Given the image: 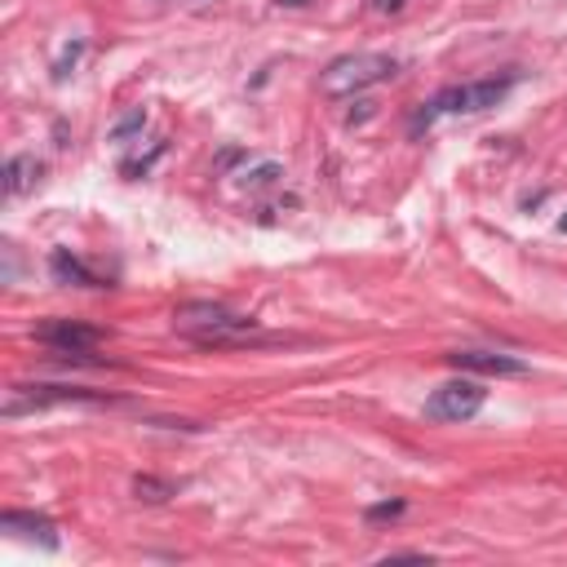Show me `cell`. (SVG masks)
I'll use <instances>...</instances> for the list:
<instances>
[{"instance_id":"1","label":"cell","mask_w":567,"mask_h":567,"mask_svg":"<svg viewBox=\"0 0 567 567\" xmlns=\"http://www.w3.org/2000/svg\"><path fill=\"white\" fill-rule=\"evenodd\" d=\"M173 328L186 341L204 346V350H230V346H257V341H266L257 332V319H248V315H239V310H230L221 301H182L173 310Z\"/></svg>"},{"instance_id":"2","label":"cell","mask_w":567,"mask_h":567,"mask_svg":"<svg viewBox=\"0 0 567 567\" xmlns=\"http://www.w3.org/2000/svg\"><path fill=\"white\" fill-rule=\"evenodd\" d=\"M514 71L509 75H492V80H470V84H452V89H443L439 97H430L421 111H416V120H412V128H425V124H434L439 115H474V111H487V106H496L509 89H514Z\"/></svg>"},{"instance_id":"3","label":"cell","mask_w":567,"mask_h":567,"mask_svg":"<svg viewBox=\"0 0 567 567\" xmlns=\"http://www.w3.org/2000/svg\"><path fill=\"white\" fill-rule=\"evenodd\" d=\"M390 75H399V62L390 53H341V58H332L323 66L319 89L328 97H350V93H359L368 84H381Z\"/></svg>"},{"instance_id":"4","label":"cell","mask_w":567,"mask_h":567,"mask_svg":"<svg viewBox=\"0 0 567 567\" xmlns=\"http://www.w3.org/2000/svg\"><path fill=\"white\" fill-rule=\"evenodd\" d=\"M483 403H487L483 381L456 377V381H443V385L425 399V416H430V421H470V416L483 412Z\"/></svg>"},{"instance_id":"5","label":"cell","mask_w":567,"mask_h":567,"mask_svg":"<svg viewBox=\"0 0 567 567\" xmlns=\"http://www.w3.org/2000/svg\"><path fill=\"white\" fill-rule=\"evenodd\" d=\"M35 341H40V346H49V350H53V354H62V359L93 363L89 354H93V346L102 341V332H97V328H89V323H75V319H49V323H40V328H35Z\"/></svg>"},{"instance_id":"6","label":"cell","mask_w":567,"mask_h":567,"mask_svg":"<svg viewBox=\"0 0 567 567\" xmlns=\"http://www.w3.org/2000/svg\"><path fill=\"white\" fill-rule=\"evenodd\" d=\"M49 403H106V394L97 390H80V385H13L4 399V416H18L27 408H49Z\"/></svg>"},{"instance_id":"7","label":"cell","mask_w":567,"mask_h":567,"mask_svg":"<svg viewBox=\"0 0 567 567\" xmlns=\"http://www.w3.org/2000/svg\"><path fill=\"white\" fill-rule=\"evenodd\" d=\"M447 363L461 368V372H478V377H523V372H527L523 359L496 354V350H452Z\"/></svg>"},{"instance_id":"8","label":"cell","mask_w":567,"mask_h":567,"mask_svg":"<svg viewBox=\"0 0 567 567\" xmlns=\"http://www.w3.org/2000/svg\"><path fill=\"white\" fill-rule=\"evenodd\" d=\"M40 173H44V164L35 159V155H9L4 159V195L13 199V195H27L35 182H40Z\"/></svg>"},{"instance_id":"9","label":"cell","mask_w":567,"mask_h":567,"mask_svg":"<svg viewBox=\"0 0 567 567\" xmlns=\"http://www.w3.org/2000/svg\"><path fill=\"white\" fill-rule=\"evenodd\" d=\"M9 532H22V536H35L40 545H58V527H53V518H44V514H22V509H4V518H0Z\"/></svg>"},{"instance_id":"10","label":"cell","mask_w":567,"mask_h":567,"mask_svg":"<svg viewBox=\"0 0 567 567\" xmlns=\"http://www.w3.org/2000/svg\"><path fill=\"white\" fill-rule=\"evenodd\" d=\"M49 266H53V275L62 279V284H80V288H102V279L80 261V257H71L66 248H58L53 257H49Z\"/></svg>"},{"instance_id":"11","label":"cell","mask_w":567,"mask_h":567,"mask_svg":"<svg viewBox=\"0 0 567 567\" xmlns=\"http://www.w3.org/2000/svg\"><path fill=\"white\" fill-rule=\"evenodd\" d=\"M177 487L168 483V478H155V474H137L133 478V496L137 501H151V505H159V501H168Z\"/></svg>"},{"instance_id":"12","label":"cell","mask_w":567,"mask_h":567,"mask_svg":"<svg viewBox=\"0 0 567 567\" xmlns=\"http://www.w3.org/2000/svg\"><path fill=\"white\" fill-rule=\"evenodd\" d=\"M142 128H146V106H133L128 115H120V120L111 124V142H133Z\"/></svg>"},{"instance_id":"13","label":"cell","mask_w":567,"mask_h":567,"mask_svg":"<svg viewBox=\"0 0 567 567\" xmlns=\"http://www.w3.org/2000/svg\"><path fill=\"white\" fill-rule=\"evenodd\" d=\"M275 177H284V168H279L275 159H266V164H257V168H248V173H244V186L261 190V186H270Z\"/></svg>"},{"instance_id":"14","label":"cell","mask_w":567,"mask_h":567,"mask_svg":"<svg viewBox=\"0 0 567 567\" xmlns=\"http://www.w3.org/2000/svg\"><path fill=\"white\" fill-rule=\"evenodd\" d=\"M403 509H408V501H399V496H394V501H381V505H368V509H363V518H368V523H385V518H399Z\"/></svg>"},{"instance_id":"15","label":"cell","mask_w":567,"mask_h":567,"mask_svg":"<svg viewBox=\"0 0 567 567\" xmlns=\"http://www.w3.org/2000/svg\"><path fill=\"white\" fill-rule=\"evenodd\" d=\"M80 53H84V44L75 40V49H66V53H62V62H58V71H53V80H66V66H75V58H80Z\"/></svg>"},{"instance_id":"16","label":"cell","mask_w":567,"mask_h":567,"mask_svg":"<svg viewBox=\"0 0 567 567\" xmlns=\"http://www.w3.org/2000/svg\"><path fill=\"white\" fill-rule=\"evenodd\" d=\"M372 9H377V13H399L403 0H372Z\"/></svg>"}]
</instances>
